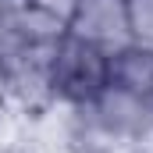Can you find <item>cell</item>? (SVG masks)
<instances>
[{"instance_id":"obj_1","label":"cell","mask_w":153,"mask_h":153,"mask_svg":"<svg viewBox=\"0 0 153 153\" xmlns=\"http://www.w3.org/2000/svg\"><path fill=\"white\" fill-rule=\"evenodd\" d=\"M50 78H53V100L61 107H89L111 82V53L68 32L53 53Z\"/></svg>"},{"instance_id":"obj_2","label":"cell","mask_w":153,"mask_h":153,"mask_svg":"<svg viewBox=\"0 0 153 153\" xmlns=\"http://www.w3.org/2000/svg\"><path fill=\"white\" fill-rule=\"evenodd\" d=\"M68 32L85 43H96L100 50L114 53L132 43L128 32V11L125 0H78L75 14L68 22Z\"/></svg>"},{"instance_id":"obj_3","label":"cell","mask_w":153,"mask_h":153,"mask_svg":"<svg viewBox=\"0 0 153 153\" xmlns=\"http://www.w3.org/2000/svg\"><path fill=\"white\" fill-rule=\"evenodd\" d=\"M89 107H93V114H96V117H103L111 128L132 135V139H139V143H146L150 132H153V100H150V96H143V93L125 89V85L107 82L103 93H100Z\"/></svg>"},{"instance_id":"obj_4","label":"cell","mask_w":153,"mask_h":153,"mask_svg":"<svg viewBox=\"0 0 153 153\" xmlns=\"http://www.w3.org/2000/svg\"><path fill=\"white\" fill-rule=\"evenodd\" d=\"M111 82L153 100V46L128 43L111 53Z\"/></svg>"},{"instance_id":"obj_5","label":"cell","mask_w":153,"mask_h":153,"mask_svg":"<svg viewBox=\"0 0 153 153\" xmlns=\"http://www.w3.org/2000/svg\"><path fill=\"white\" fill-rule=\"evenodd\" d=\"M125 11H128L132 43L153 46V0H125Z\"/></svg>"},{"instance_id":"obj_6","label":"cell","mask_w":153,"mask_h":153,"mask_svg":"<svg viewBox=\"0 0 153 153\" xmlns=\"http://www.w3.org/2000/svg\"><path fill=\"white\" fill-rule=\"evenodd\" d=\"M32 7H39V11H46L50 18H57V22H71V14H75V7H78V0H29Z\"/></svg>"},{"instance_id":"obj_7","label":"cell","mask_w":153,"mask_h":153,"mask_svg":"<svg viewBox=\"0 0 153 153\" xmlns=\"http://www.w3.org/2000/svg\"><path fill=\"white\" fill-rule=\"evenodd\" d=\"M22 7H25V0H0V36L11 32V25H14Z\"/></svg>"},{"instance_id":"obj_8","label":"cell","mask_w":153,"mask_h":153,"mask_svg":"<svg viewBox=\"0 0 153 153\" xmlns=\"http://www.w3.org/2000/svg\"><path fill=\"white\" fill-rule=\"evenodd\" d=\"M0 107H4V75H0Z\"/></svg>"}]
</instances>
